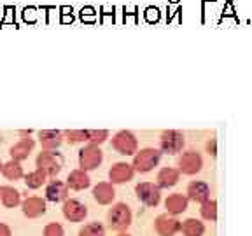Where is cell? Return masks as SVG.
Returning a JSON list of instances; mask_svg holds the SVG:
<instances>
[{"label": "cell", "instance_id": "6da1fadb", "mask_svg": "<svg viewBox=\"0 0 252 236\" xmlns=\"http://www.w3.org/2000/svg\"><path fill=\"white\" fill-rule=\"evenodd\" d=\"M161 159V152L154 147H146V149H140L135 152V157H133V170L140 173H147L154 168V166L159 163Z\"/></svg>", "mask_w": 252, "mask_h": 236}, {"label": "cell", "instance_id": "7a4b0ae2", "mask_svg": "<svg viewBox=\"0 0 252 236\" xmlns=\"http://www.w3.org/2000/svg\"><path fill=\"white\" fill-rule=\"evenodd\" d=\"M37 168L44 170L47 177H56L63 168V157L55 150H42L35 159Z\"/></svg>", "mask_w": 252, "mask_h": 236}, {"label": "cell", "instance_id": "3957f363", "mask_svg": "<svg viewBox=\"0 0 252 236\" xmlns=\"http://www.w3.org/2000/svg\"><path fill=\"white\" fill-rule=\"evenodd\" d=\"M109 226L112 229L123 231L131 224V210L126 203H116L109 210Z\"/></svg>", "mask_w": 252, "mask_h": 236}, {"label": "cell", "instance_id": "277c9868", "mask_svg": "<svg viewBox=\"0 0 252 236\" xmlns=\"http://www.w3.org/2000/svg\"><path fill=\"white\" fill-rule=\"evenodd\" d=\"M102 159H103V152L98 146L88 144V146H84L83 149L79 150V166H81V170H84V172L98 168Z\"/></svg>", "mask_w": 252, "mask_h": 236}, {"label": "cell", "instance_id": "5b68a950", "mask_svg": "<svg viewBox=\"0 0 252 236\" xmlns=\"http://www.w3.org/2000/svg\"><path fill=\"white\" fill-rule=\"evenodd\" d=\"M112 147L118 150L123 156H131V154L137 152L138 149V142L131 131L128 130H121L112 137Z\"/></svg>", "mask_w": 252, "mask_h": 236}, {"label": "cell", "instance_id": "8992f818", "mask_svg": "<svg viewBox=\"0 0 252 236\" xmlns=\"http://www.w3.org/2000/svg\"><path fill=\"white\" fill-rule=\"evenodd\" d=\"M186 140H184V133L179 130H165L159 135V149L163 152L168 154H177L182 150Z\"/></svg>", "mask_w": 252, "mask_h": 236}, {"label": "cell", "instance_id": "52a82bcc", "mask_svg": "<svg viewBox=\"0 0 252 236\" xmlns=\"http://www.w3.org/2000/svg\"><path fill=\"white\" fill-rule=\"evenodd\" d=\"M135 191H137L138 200L147 206H156L161 200V191H159L158 184H153V182H140Z\"/></svg>", "mask_w": 252, "mask_h": 236}, {"label": "cell", "instance_id": "ba28073f", "mask_svg": "<svg viewBox=\"0 0 252 236\" xmlns=\"http://www.w3.org/2000/svg\"><path fill=\"white\" fill-rule=\"evenodd\" d=\"M62 210L65 219H68L70 222H81L88 215V206L83 201L75 200V198H67V200L63 201Z\"/></svg>", "mask_w": 252, "mask_h": 236}, {"label": "cell", "instance_id": "9c48e42d", "mask_svg": "<svg viewBox=\"0 0 252 236\" xmlns=\"http://www.w3.org/2000/svg\"><path fill=\"white\" fill-rule=\"evenodd\" d=\"M201 166H203V159L196 150H188L179 157V172L186 173V175H194L200 172Z\"/></svg>", "mask_w": 252, "mask_h": 236}, {"label": "cell", "instance_id": "30bf717a", "mask_svg": "<svg viewBox=\"0 0 252 236\" xmlns=\"http://www.w3.org/2000/svg\"><path fill=\"white\" fill-rule=\"evenodd\" d=\"M154 228H156V233L159 236H173L175 233L181 231V222L175 217L168 215V213H163V215L156 217Z\"/></svg>", "mask_w": 252, "mask_h": 236}, {"label": "cell", "instance_id": "8fae6325", "mask_svg": "<svg viewBox=\"0 0 252 236\" xmlns=\"http://www.w3.org/2000/svg\"><path fill=\"white\" fill-rule=\"evenodd\" d=\"M133 166L128 165V163H116V165H112V168L109 170V178L112 184H125V182L131 180L133 178Z\"/></svg>", "mask_w": 252, "mask_h": 236}, {"label": "cell", "instance_id": "7c38bea8", "mask_svg": "<svg viewBox=\"0 0 252 236\" xmlns=\"http://www.w3.org/2000/svg\"><path fill=\"white\" fill-rule=\"evenodd\" d=\"M68 198V185L63 180H51L46 185V200L53 201V203H60Z\"/></svg>", "mask_w": 252, "mask_h": 236}, {"label": "cell", "instance_id": "4fadbf2b", "mask_svg": "<svg viewBox=\"0 0 252 236\" xmlns=\"http://www.w3.org/2000/svg\"><path fill=\"white\" fill-rule=\"evenodd\" d=\"M33 147H35V140L30 137H25L21 138L20 142H16L14 146L9 149V154H11V159H14V161H23V159H27L28 156H30V152L33 150Z\"/></svg>", "mask_w": 252, "mask_h": 236}, {"label": "cell", "instance_id": "5bb4252c", "mask_svg": "<svg viewBox=\"0 0 252 236\" xmlns=\"http://www.w3.org/2000/svg\"><path fill=\"white\" fill-rule=\"evenodd\" d=\"M21 208L28 219H37L46 213V200L39 196H30L21 203Z\"/></svg>", "mask_w": 252, "mask_h": 236}, {"label": "cell", "instance_id": "9a60e30c", "mask_svg": "<svg viewBox=\"0 0 252 236\" xmlns=\"http://www.w3.org/2000/svg\"><path fill=\"white\" fill-rule=\"evenodd\" d=\"M63 131L60 130H42L39 131V140L44 150H56L63 144Z\"/></svg>", "mask_w": 252, "mask_h": 236}, {"label": "cell", "instance_id": "2e32d148", "mask_svg": "<svg viewBox=\"0 0 252 236\" xmlns=\"http://www.w3.org/2000/svg\"><path fill=\"white\" fill-rule=\"evenodd\" d=\"M210 196V187L207 182H201V180H193L189 182L188 185V198L193 201H198V203H203L207 201Z\"/></svg>", "mask_w": 252, "mask_h": 236}, {"label": "cell", "instance_id": "e0dca14e", "mask_svg": "<svg viewBox=\"0 0 252 236\" xmlns=\"http://www.w3.org/2000/svg\"><path fill=\"white\" fill-rule=\"evenodd\" d=\"M91 178L84 170H72L67 177V185L68 189H74V191H83V189L90 187Z\"/></svg>", "mask_w": 252, "mask_h": 236}, {"label": "cell", "instance_id": "ac0fdd59", "mask_svg": "<svg viewBox=\"0 0 252 236\" xmlns=\"http://www.w3.org/2000/svg\"><path fill=\"white\" fill-rule=\"evenodd\" d=\"M93 198L100 205H109L116 198V191L110 182H100L93 187Z\"/></svg>", "mask_w": 252, "mask_h": 236}, {"label": "cell", "instance_id": "d6986e66", "mask_svg": "<svg viewBox=\"0 0 252 236\" xmlns=\"http://www.w3.org/2000/svg\"><path fill=\"white\" fill-rule=\"evenodd\" d=\"M0 201L5 208H14L21 203V194L12 185H0Z\"/></svg>", "mask_w": 252, "mask_h": 236}, {"label": "cell", "instance_id": "ffe728a7", "mask_svg": "<svg viewBox=\"0 0 252 236\" xmlns=\"http://www.w3.org/2000/svg\"><path fill=\"white\" fill-rule=\"evenodd\" d=\"M179 177H181V172L172 166H165L158 172V177H156V182H158V187H172L179 182Z\"/></svg>", "mask_w": 252, "mask_h": 236}, {"label": "cell", "instance_id": "44dd1931", "mask_svg": "<svg viewBox=\"0 0 252 236\" xmlns=\"http://www.w3.org/2000/svg\"><path fill=\"white\" fill-rule=\"evenodd\" d=\"M165 206H166V210H168V213L179 215V213H182L186 208H188V198L181 193L170 194L165 201Z\"/></svg>", "mask_w": 252, "mask_h": 236}, {"label": "cell", "instance_id": "7402d4cb", "mask_svg": "<svg viewBox=\"0 0 252 236\" xmlns=\"http://www.w3.org/2000/svg\"><path fill=\"white\" fill-rule=\"evenodd\" d=\"M0 172H2V175L7 180H20V178H23V166H21L20 161H14V159L4 163Z\"/></svg>", "mask_w": 252, "mask_h": 236}, {"label": "cell", "instance_id": "603a6c76", "mask_svg": "<svg viewBox=\"0 0 252 236\" xmlns=\"http://www.w3.org/2000/svg\"><path fill=\"white\" fill-rule=\"evenodd\" d=\"M46 180H47V173L40 168L33 170V172H30L28 175H25V184H27V187H30V189L42 187V185L46 184Z\"/></svg>", "mask_w": 252, "mask_h": 236}, {"label": "cell", "instance_id": "cb8c5ba5", "mask_svg": "<svg viewBox=\"0 0 252 236\" xmlns=\"http://www.w3.org/2000/svg\"><path fill=\"white\" fill-rule=\"evenodd\" d=\"M181 229L186 236H203L205 226L201 220L198 219H188L181 224Z\"/></svg>", "mask_w": 252, "mask_h": 236}, {"label": "cell", "instance_id": "d4e9b609", "mask_svg": "<svg viewBox=\"0 0 252 236\" xmlns=\"http://www.w3.org/2000/svg\"><path fill=\"white\" fill-rule=\"evenodd\" d=\"M79 236H105V228L102 222H90L79 229Z\"/></svg>", "mask_w": 252, "mask_h": 236}, {"label": "cell", "instance_id": "484cf974", "mask_svg": "<svg viewBox=\"0 0 252 236\" xmlns=\"http://www.w3.org/2000/svg\"><path fill=\"white\" fill-rule=\"evenodd\" d=\"M201 217L207 220H216L217 219V203L214 200H207L201 203Z\"/></svg>", "mask_w": 252, "mask_h": 236}, {"label": "cell", "instance_id": "4316f807", "mask_svg": "<svg viewBox=\"0 0 252 236\" xmlns=\"http://www.w3.org/2000/svg\"><path fill=\"white\" fill-rule=\"evenodd\" d=\"M63 137L67 138L70 144L88 142V130H67V131H63Z\"/></svg>", "mask_w": 252, "mask_h": 236}, {"label": "cell", "instance_id": "83f0119b", "mask_svg": "<svg viewBox=\"0 0 252 236\" xmlns=\"http://www.w3.org/2000/svg\"><path fill=\"white\" fill-rule=\"evenodd\" d=\"M107 138H109V131L107 130H88V142L93 144V146H100Z\"/></svg>", "mask_w": 252, "mask_h": 236}, {"label": "cell", "instance_id": "f1b7e54d", "mask_svg": "<svg viewBox=\"0 0 252 236\" xmlns=\"http://www.w3.org/2000/svg\"><path fill=\"white\" fill-rule=\"evenodd\" d=\"M44 236H63L65 231H63V226L58 224V222H49V224L44 228Z\"/></svg>", "mask_w": 252, "mask_h": 236}, {"label": "cell", "instance_id": "f546056e", "mask_svg": "<svg viewBox=\"0 0 252 236\" xmlns=\"http://www.w3.org/2000/svg\"><path fill=\"white\" fill-rule=\"evenodd\" d=\"M0 236H12L11 228L7 224H4V222H0Z\"/></svg>", "mask_w": 252, "mask_h": 236}, {"label": "cell", "instance_id": "4dcf8cb0", "mask_svg": "<svg viewBox=\"0 0 252 236\" xmlns=\"http://www.w3.org/2000/svg\"><path fill=\"white\" fill-rule=\"evenodd\" d=\"M207 149H209V154H216V140L214 138L207 144Z\"/></svg>", "mask_w": 252, "mask_h": 236}, {"label": "cell", "instance_id": "1f68e13d", "mask_svg": "<svg viewBox=\"0 0 252 236\" xmlns=\"http://www.w3.org/2000/svg\"><path fill=\"white\" fill-rule=\"evenodd\" d=\"M118 236H131V235H128V233H119Z\"/></svg>", "mask_w": 252, "mask_h": 236}, {"label": "cell", "instance_id": "d6a6232c", "mask_svg": "<svg viewBox=\"0 0 252 236\" xmlns=\"http://www.w3.org/2000/svg\"><path fill=\"white\" fill-rule=\"evenodd\" d=\"M0 170H2V161H0Z\"/></svg>", "mask_w": 252, "mask_h": 236}]
</instances>
